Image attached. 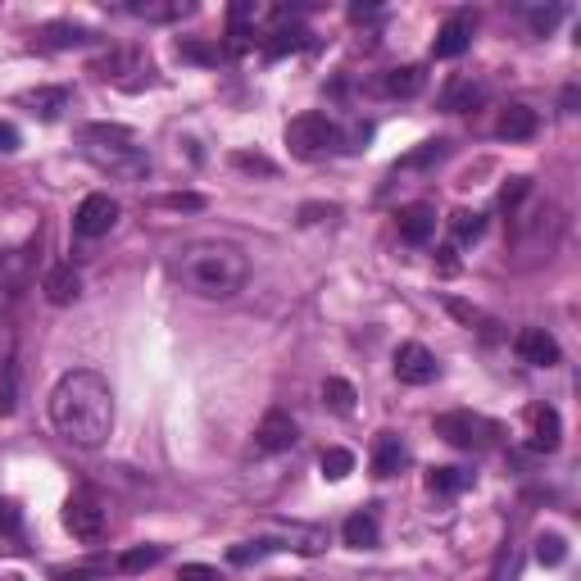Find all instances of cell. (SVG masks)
<instances>
[{
  "label": "cell",
  "mask_w": 581,
  "mask_h": 581,
  "mask_svg": "<svg viewBox=\"0 0 581 581\" xmlns=\"http://www.w3.org/2000/svg\"><path fill=\"white\" fill-rule=\"evenodd\" d=\"M50 423L78 450H100L114 432V391H109V382L91 368L64 373L50 391Z\"/></svg>",
  "instance_id": "cell-1"
},
{
  "label": "cell",
  "mask_w": 581,
  "mask_h": 581,
  "mask_svg": "<svg viewBox=\"0 0 581 581\" xmlns=\"http://www.w3.org/2000/svg\"><path fill=\"white\" fill-rule=\"evenodd\" d=\"M178 277L187 291H196V296L227 300L246 286L250 259L241 255L237 246H227V241H196V246H187L178 255Z\"/></svg>",
  "instance_id": "cell-2"
},
{
  "label": "cell",
  "mask_w": 581,
  "mask_h": 581,
  "mask_svg": "<svg viewBox=\"0 0 581 581\" xmlns=\"http://www.w3.org/2000/svg\"><path fill=\"white\" fill-rule=\"evenodd\" d=\"M82 150H87L91 164L114 173V178H128V182L150 178L146 150L137 146L132 128H123V123H87L82 128Z\"/></svg>",
  "instance_id": "cell-3"
},
{
  "label": "cell",
  "mask_w": 581,
  "mask_h": 581,
  "mask_svg": "<svg viewBox=\"0 0 581 581\" xmlns=\"http://www.w3.org/2000/svg\"><path fill=\"white\" fill-rule=\"evenodd\" d=\"M436 436H441L445 445H454V450H495L504 436V427L495 423V418L486 414H473V409H450V414H436Z\"/></svg>",
  "instance_id": "cell-4"
},
{
  "label": "cell",
  "mask_w": 581,
  "mask_h": 581,
  "mask_svg": "<svg viewBox=\"0 0 581 581\" xmlns=\"http://www.w3.org/2000/svg\"><path fill=\"white\" fill-rule=\"evenodd\" d=\"M332 141H336V123L327 119V114H318V109H309V114H300V119L286 123V146L296 150L300 159L323 155Z\"/></svg>",
  "instance_id": "cell-5"
},
{
  "label": "cell",
  "mask_w": 581,
  "mask_h": 581,
  "mask_svg": "<svg viewBox=\"0 0 581 581\" xmlns=\"http://www.w3.org/2000/svg\"><path fill=\"white\" fill-rule=\"evenodd\" d=\"M114 223H119V200L105 196V191H91V196L73 209V237H78V241L109 237Z\"/></svg>",
  "instance_id": "cell-6"
},
{
  "label": "cell",
  "mask_w": 581,
  "mask_h": 581,
  "mask_svg": "<svg viewBox=\"0 0 581 581\" xmlns=\"http://www.w3.org/2000/svg\"><path fill=\"white\" fill-rule=\"evenodd\" d=\"M64 527H69L73 541L82 545H96L100 536H105V509H100V500L91 491H78L64 500Z\"/></svg>",
  "instance_id": "cell-7"
},
{
  "label": "cell",
  "mask_w": 581,
  "mask_h": 581,
  "mask_svg": "<svg viewBox=\"0 0 581 581\" xmlns=\"http://www.w3.org/2000/svg\"><path fill=\"white\" fill-rule=\"evenodd\" d=\"M436 355L427 350V345H418V341H404L400 350H395V377H400L404 386H427V382H436Z\"/></svg>",
  "instance_id": "cell-8"
},
{
  "label": "cell",
  "mask_w": 581,
  "mask_h": 581,
  "mask_svg": "<svg viewBox=\"0 0 581 581\" xmlns=\"http://www.w3.org/2000/svg\"><path fill=\"white\" fill-rule=\"evenodd\" d=\"M296 441H300V427H296V418L286 414V409H268V414L259 418L255 445L264 454H282V450H291Z\"/></svg>",
  "instance_id": "cell-9"
},
{
  "label": "cell",
  "mask_w": 581,
  "mask_h": 581,
  "mask_svg": "<svg viewBox=\"0 0 581 581\" xmlns=\"http://www.w3.org/2000/svg\"><path fill=\"white\" fill-rule=\"evenodd\" d=\"M513 350H518L522 364H532V368H554L559 364V341H554L545 327H522L518 341H513Z\"/></svg>",
  "instance_id": "cell-10"
},
{
  "label": "cell",
  "mask_w": 581,
  "mask_h": 581,
  "mask_svg": "<svg viewBox=\"0 0 581 581\" xmlns=\"http://www.w3.org/2000/svg\"><path fill=\"white\" fill-rule=\"evenodd\" d=\"M468 46H473V19H468V14H454V19H445L441 32H436L432 55L436 60H459Z\"/></svg>",
  "instance_id": "cell-11"
},
{
  "label": "cell",
  "mask_w": 581,
  "mask_h": 581,
  "mask_svg": "<svg viewBox=\"0 0 581 581\" xmlns=\"http://www.w3.org/2000/svg\"><path fill=\"white\" fill-rule=\"evenodd\" d=\"M432 232H436V209L432 205L418 200V205L400 209V241H404V246H427Z\"/></svg>",
  "instance_id": "cell-12"
},
{
  "label": "cell",
  "mask_w": 581,
  "mask_h": 581,
  "mask_svg": "<svg viewBox=\"0 0 581 581\" xmlns=\"http://www.w3.org/2000/svg\"><path fill=\"white\" fill-rule=\"evenodd\" d=\"M536 128H541V119H536L532 105H509L500 119H495V137L500 141H532Z\"/></svg>",
  "instance_id": "cell-13"
},
{
  "label": "cell",
  "mask_w": 581,
  "mask_h": 581,
  "mask_svg": "<svg viewBox=\"0 0 581 581\" xmlns=\"http://www.w3.org/2000/svg\"><path fill=\"white\" fill-rule=\"evenodd\" d=\"M41 291H46L50 305H73V300L82 296V277L73 264H55L46 273V282H41Z\"/></svg>",
  "instance_id": "cell-14"
},
{
  "label": "cell",
  "mask_w": 581,
  "mask_h": 581,
  "mask_svg": "<svg viewBox=\"0 0 581 581\" xmlns=\"http://www.w3.org/2000/svg\"><path fill=\"white\" fill-rule=\"evenodd\" d=\"M91 37H96V32L82 28V23H46V28L37 32V46L41 50H73V46H87Z\"/></svg>",
  "instance_id": "cell-15"
},
{
  "label": "cell",
  "mask_w": 581,
  "mask_h": 581,
  "mask_svg": "<svg viewBox=\"0 0 581 581\" xmlns=\"http://www.w3.org/2000/svg\"><path fill=\"white\" fill-rule=\"evenodd\" d=\"M563 441V423H559V409H550V404H541V409H532V450H545L554 454Z\"/></svg>",
  "instance_id": "cell-16"
},
{
  "label": "cell",
  "mask_w": 581,
  "mask_h": 581,
  "mask_svg": "<svg viewBox=\"0 0 581 581\" xmlns=\"http://www.w3.org/2000/svg\"><path fill=\"white\" fill-rule=\"evenodd\" d=\"M69 100H73L69 87H37V91H28V96H23V105H28L41 123H55L64 109H69Z\"/></svg>",
  "instance_id": "cell-17"
},
{
  "label": "cell",
  "mask_w": 581,
  "mask_h": 581,
  "mask_svg": "<svg viewBox=\"0 0 581 581\" xmlns=\"http://www.w3.org/2000/svg\"><path fill=\"white\" fill-rule=\"evenodd\" d=\"M404 459H409V450H404V441L395 432H382L373 445V473L377 477H395L404 468Z\"/></svg>",
  "instance_id": "cell-18"
},
{
  "label": "cell",
  "mask_w": 581,
  "mask_h": 581,
  "mask_svg": "<svg viewBox=\"0 0 581 581\" xmlns=\"http://www.w3.org/2000/svg\"><path fill=\"white\" fill-rule=\"evenodd\" d=\"M341 536H345V545H350V550H373V545L382 541L373 513H350V518H345V527H341Z\"/></svg>",
  "instance_id": "cell-19"
},
{
  "label": "cell",
  "mask_w": 581,
  "mask_h": 581,
  "mask_svg": "<svg viewBox=\"0 0 581 581\" xmlns=\"http://www.w3.org/2000/svg\"><path fill=\"white\" fill-rule=\"evenodd\" d=\"M423 82H427V73L418 69V64H400V69L386 73L382 91H386V96H395V100H409V96H418V91H423Z\"/></svg>",
  "instance_id": "cell-20"
},
{
  "label": "cell",
  "mask_w": 581,
  "mask_h": 581,
  "mask_svg": "<svg viewBox=\"0 0 581 581\" xmlns=\"http://www.w3.org/2000/svg\"><path fill=\"white\" fill-rule=\"evenodd\" d=\"M128 10L146 23H173V19H182V14H191L196 5H191V0H168V5H159V0H132Z\"/></svg>",
  "instance_id": "cell-21"
},
{
  "label": "cell",
  "mask_w": 581,
  "mask_h": 581,
  "mask_svg": "<svg viewBox=\"0 0 581 581\" xmlns=\"http://www.w3.org/2000/svg\"><path fill=\"white\" fill-rule=\"evenodd\" d=\"M463 486H473V473H463V468H432L427 473V491L432 495H459Z\"/></svg>",
  "instance_id": "cell-22"
},
{
  "label": "cell",
  "mask_w": 581,
  "mask_h": 581,
  "mask_svg": "<svg viewBox=\"0 0 581 581\" xmlns=\"http://www.w3.org/2000/svg\"><path fill=\"white\" fill-rule=\"evenodd\" d=\"M323 400H327V409H332V414H355V386L345 382V377H327L323 382Z\"/></svg>",
  "instance_id": "cell-23"
},
{
  "label": "cell",
  "mask_w": 581,
  "mask_h": 581,
  "mask_svg": "<svg viewBox=\"0 0 581 581\" xmlns=\"http://www.w3.org/2000/svg\"><path fill=\"white\" fill-rule=\"evenodd\" d=\"M14 409H19V364L5 355V364H0V418H10Z\"/></svg>",
  "instance_id": "cell-24"
},
{
  "label": "cell",
  "mask_w": 581,
  "mask_h": 581,
  "mask_svg": "<svg viewBox=\"0 0 581 581\" xmlns=\"http://www.w3.org/2000/svg\"><path fill=\"white\" fill-rule=\"evenodd\" d=\"M300 46H309V32L300 28V23H277V32H273V41H268V60H282L286 50H300Z\"/></svg>",
  "instance_id": "cell-25"
},
{
  "label": "cell",
  "mask_w": 581,
  "mask_h": 581,
  "mask_svg": "<svg viewBox=\"0 0 581 581\" xmlns=\"http://www.w3.org/2000/svg\"><path fill=\"white\" fill-rule=\"evenodd\" d=\"M450 232H454V241H463V246H468V241H477L486 232V218L477 214V209H454V214H450Z\"/></svg>",
  "instance_id": "cell-26"
},
{
  "label": "cell",
  "mask_w": 581,
  "mask_h": 581,
  "mask_svg": "<svg viewBox=\"0 0 581 581\" xmlns=\"http://www.w3.org/2000/svg\"><path fill=\"white\" fill-rule=\"evenodd\" d=\"M318 468H323L327 482H345V477L355 473V454H350V450H323Z\"/></svg>",
  "instance_id": "cell-27"
},
{
  "label": "cell",
  "mask_w": 581,
  "mask_h": 581,
  "mask_svg": "<svg viewBox=\"0 0 581 581\" xmlns=\"http://www.w3.org/2000/svg\"><path fill=\"white\" fill-rule=\"evenodd\" d=\"M482 96H486V87H477V82L459 78V82H450V91H445V109H473Z\"/></svg>",
  "instance_id": "cell-28"
},
{
  "label": "cell",
  "mask_w": 581,
  "mask_h": 581,
  "mask_svg": "<svg viewBox=\"0 0 581 581\" xmlns=\"http://www.w3.org/2000/svg\"><path fill=\"white\" fill-rule=\"evenodd\" d=\"M159 559H164V550H159V545H137V550L119 554V568L123 572H146V568H155Z\"/></svg>",
  "instance_id": "cell-29"
},
{
  "label": "cell",
  "mask_w": 581,
  "mask_h": 581,
  "mask_svg": "<svg viewBox=\"0 0 581 581\" xmlns=\"http://www.w3.org/2000/svg\"><path fill=\"white\" fill-rule=\"evenodd\" d=\"M536 559H541L545 568H559V563L568 559V541H563L559 532H545L541 541H536Z\"/></svg>",
  "instance_id": "cell-30"
},
{
  "label": "cell",
  "mask_w": 581,
  "mask_h": 581,
  "mask_svg": "<svg viewBox=\"0 0 581 581\" xmlns=\"http://www.w3.org/2000/svg\"><path fill=\"white\" fill-rule=\"evenodd\" d=\"M255 0H237V5H232V10H227V32H232V37H237V50H241V37H246V28L250 23H255Z\"/></svg>",
  "instance_id": "cell-31"
},
{
  "label": "cell",
  "mask_w": 581,
  "mask_h": 581,
  "mask_svg": "<svg viewBox=\"0 0 581 581\" xmlns=\"http://www.w3.org/2000/svg\"><path fill=\"white\" fill-rule=\"evenodd\" d=\"M178 55H182V60H191V64H218V50L209 46V41H196V37L178 41Z\"/></svg>",
  "instance_id": "cell-32"
},
{
  "label": "cell",
  "mask_w": 581,
  "mask_h": 581,
  "mask_svg": "<svg viewBox=\"0 0 581 581\" xmlns=\"http://www.w3.org/2000/svg\"><path fill=\"white\" fill-rule=\"evenodd\" d=\"M527 191H532V178H509L500 191V209H509V214H518V205L527 200Z\"/></svg>",
  "instance_id": "cell-33"
},
{
  "label": "cell",
  "mask_w": 581,
  "mask_h": 581,
  "mask_svg": "<svg viewBox=\"0 0 581 581\" xmlns=\"http://www.w3.org/2000/svg\"><path fill=\"white\" fill-rule=\"evenodd\" d=\"M232 164H237L241 173H264V178H273V173H277L273 159H264V155H246V150H237V155H232Z\"/></svg>",
  "instance_id": "cell-34"
},
{
  "label": "cell",
  "mask_w": 581,
  "mask_h": 581,
  "mask_svg": "<svg viewBox=\"0 0 581 581\" xmlns=\"http://www.w3.org/2000/svg\"><path fill=\"white\" fill-rule=\"evenodd\" d=\"M23 532V513L14 500H0V536H19Z\"/></svg>",
  "instance_id": "cell-35"
},
{
  "label": "cell",
  "mask_w": 581,
  "mask_h": 581,
  "mask_svg": "<svg viewBox=\"0 0 581 581\" xmlns=\"http://www.w3.org/2000/svg\"><path fill=\"white\" fill-rule=\"evenodd\" d=\"M445 159V141H427L423 150H414V155L404 159V168H423V164H441Z\"/></svg>",
  "instance_id": "cell-36"
},
{
  "label": "cell",
  "mask_w": 581,
  "mask_h": 581,
  "mask_svg": "<svg viewBox=\"0 0 581 581\" xmlns=\"http://www.w3.org/2000/svg\"><path fill=\"white\" fill-rule=\"evenodd\" d=\"M164 209H205V196H196V191H173V196L159 200Z\"/></svg>",
  "instance_id": "cell-37"
},
{
  "label": "cell",
  "mask_w": 581,
  "mask_h": 581,
  "mask_svg": "<svg viewBox=\"0 0 581 581\" xmlns=\"http://www.w3.org/2000/svg\"><path fill=\"white\" fill-rule=\"evenodd\" d=\"M264 550H268V541H246V545H232V550H227V559H232V563H250V559H259Z\"/></svg>",
  "instance_id": "cell-38"
},
{
  "label": "cell",
  "mask_w": 581,
  "mask_h": 581,
  "mask_svg": "<svg viewBox=\"0 0 581 581\" xmlns=\"http://www.w3.org/2000/svg\"><path fill=\"white\" fill-rule=\"evenodd\" d=\"M527 19H532V28H536V32H554V23L563 19V10H559V5H550V10H532Z\"/></svg>",
  "instance_id": "cell-39"
},
{
  "label": "cell",
  "mask_w": 581,
  "mask_h": 581,
  "mask_svg": "<svg viewBox=\"0 0 581 581\" xmlns=\"http://www.w3.org/2000/svg\"><path fill=\"white\" fill-rule=\"evenodd\" d=\"M178 581H218V568H209V563H182Z\"/></svg>",
  "instance_id": "cell-40"
},
{
  "label": "cell",
  "mask_w": 581,
  "mask_h": 581,
  "mask_svg": "<svg viewBox=\"0 0 581 581\" xmlns=\"http://www.w3.org/2000/svg\"><path fill=\"white\" fill-rule=\"evenodd\" d=\"M0 150H19V132L10 123H0Z\"/></svg>",
  "instance_id": "cell-41"
},
{
  "label": "cell",
  "mask_w": 581,
  "mask_h": 581,
  "mask_svg": "<svg viewBox=\"0 0 581 581\" xmlns=\"http://www.w3.org/2000/svg\"><path fill=\"white\" fill-rule=\"evenodd\" d=\"M64 581H91V577H87V572H73V577H64Z\"/></svg>",
  "instance_id": "cell-42"
}]
</instances>
